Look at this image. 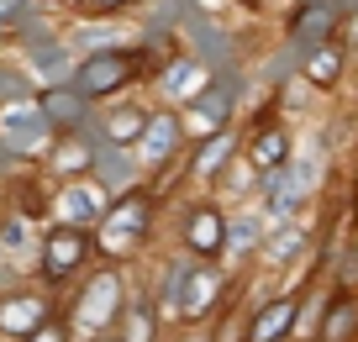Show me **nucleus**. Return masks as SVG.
I'll return each instance as SVG.
<instances>
[{"label":"nucleus","mask_w":358,"mask_h":342,"mask_svg":"<svg viewBox=\"0 0 358 342\" xmlns=\"http://www.w3.org/2000/svg\"><path fill=\"white\" fill-rule=\"evenodd\" d=\"M95 158H101V148L90 143V127L85 132H58V148H53V169L69 179L79 174H95Z\"/></svg>","instance_id":"nucleus-18"},{"label":"nucleus","mask_w":358,"mask_h":342,"mask_svg":"<svg viewBox=\"0 0 358 342\" xmlns=\"http://www.w3.org/2000/svg\"><path fill=\"white\" fill-rule=\"evenodd\" d=\"M179 243L190 258H222L227 253V211L216 200H195L179 221Z\"/></svg>","instance_id":"nucleus-8"},{"label":"nucleus","mask_w":358,"mask_h":342,"mask_svg":"<svg viewBox=\"0 0 358 342\" xmlns=\"http://www.w3.org/2000/svg\"><path fill=\"white\" fill-rule=\"evenodd\" d=\"M174 342H211V332H195V327H185V332H179Z\"/></svg>","instance_id":"nucleus-29"},{"label":"nucleus","mask_w":358,"mask_h":342,"mask_svg":"<svg viewBox=\"0 0 358 342\" xmlns=\"http://www.w3.org/2000/svg\"><path fill=\"white\" fill-rule=\"evenodd\" d=\"M285 342H295V337H285Z\"/></svg>","instance_id":"nucleus-33"},{"label":"nucleus","mask_w":358,"mask_h":342,"mask_svg":"<svg viewBox=\"0 0 358 342\" xmlns=\"http://www.w3.org/2000/svg\"><path fill=\"white\" fill-rule=\"evenodd\" d=\"M27 11V0H0V22H16Z\"/></svg>","instance_id":"nucleus-27"},{"label":"nucleus","mask_w":358,"mask_h":342,"mask_svg":"<svg viewBox=\"0 0 358 342\" xmlns=\"http://www.w3.org/2000/svg\"><path fill=\"white\" fill-rule=\"evenodd\" d=\"M190 143V132H185V116L179 111H148L143 122V137L132 143V158L143 174H153V169H169L179 158V148Z\"/></svg>","instance_id":"nucleus-5"},{"label":"nucleus","mask_w":358,"mask_h":342,"mask_svg":"<svg viewBox=\"0 0 358 342\" xmlns=\"http://www.w3.org/2000/svg\"><path fill=\"white\" fill-rule=\"evenodd\" d=\"M122 311H127V279L116 274V269H106V274H95L79 290L74 311H69V332L101 337V332H111L116 321H122Z\"/></svg>","instance_id":"nucleus-3"},{"label":"nucleus","mask_w":358,"mask_h":342,"mask_svg":"<svg viewBox=\"0 0 358 342\" xmlns=\"http://www.w3.org/2000/svg\"><path fill=\"white\" fill-rule=\"evenodd\" d=\"M343 69H348V48L337 43H316V48H306V58H301V79L306 85H316V90H337L343 85Z\"/></svg>","instance_id":"nucleus-17"},{"label":"nucleus","mask_w":358,"mask_h":342,"mask_svg":"<svg viewBox=\"0 0 358 342\" xmlns=\"http://www.w3.org/2000/svg\"><path fill=\"white\" fill-rule=\"evenodd\" d=\"M79 11H90V16H116V11H132L137 0H74Z\"/></svg>","instance_id":"nucleus-25"},{"label":"nucleus","mask_w":358,"mask_h":342,"mask_svg":"<svg viewBox=\"0 0 358 342\" xmlns=\"http://www.w3.org/2000/svg\"><path fill=\"white\" fill-rule=\"evenodd\" d=\"M264 237H268L264 211H253V216H243V221H227V253H258Z\"/></svg>","instance_id":"nucleus-23"},{"label":"nucleus","mask_w":358,"mask_h":342,"mask_svg":"<svg viewBox=\"0 0 358 342\" xmlns=\"http://www.w3.org/2000/svg\"><path fill=\"white\" fill-rule=\"evenodd\" d=\"M295 327H301V300L274 295V300H264V306L253 311L243 342H285V337H295Z\"/></svg>","instance_id":"nucleus-13"},{"label":"nucleus","mask_w":358,"mask_h":342,"mask_svg":"<svg viewBox=\"0 0 358 342\" xmlns=\"http://www.w3.org/2000/svg\"><path fill=\"white\" fill-rule=\"evenodd\" d=\"M222 300H227V274L216 269V258H190V264L169 269L164 290H158V306L174 321H185V327L206 321Z\"/></svg>","instance_id":"nucleus-1"},{"label":"nucleus","mask_w":358,"mask_h":342,"mask_svg":"<svg viewBox=\"0 0 358 342\" xmlns=\"http://www.w3.org/2000/svg\"><path fill=\"white\" fill-rule=\"evenodd\" d=\"M337 37V0H316V6H295L290 16V43L295 48H316Z\"/></svg>","instance_id":"nucleus-15"},{"label":"nucleus","mask_w":358,"mask_h":342,"mask_svg":"<svg viewBox=\"0 0 358 342\" xmlns=\"http://www.w3.org/2000/svg\"><path fill=\"white\" fill-rule=\"evenodd\" d=\"M295 6H316V0H295Z\"/></svg>","instance_id":"nucleus-32"},{"label":"nucleus","mask_w":358,"mask_h":342,"mask_svg":"<svg viewBox=\"0 0 358 342\" xmlns=\"http://www.w3.org/2000/svg\"><path fill=\"white\" fill-rule=\"evenodd\" d=\"M116 337L122 342H158V300L153 295L127 300L122 321H116Z\"/></svg>","instance_id":"nucleus-20"},{"label":"nucleus","mask_w":358,"mask_h":342,"mask_svg":"<svg viewBox=\"0 0 358 342\" xmlns=\"http://www.w3.org/2000/svg\"><path fill=\"white\" fill-rule=\"evenodd\" d=\"M190 6H201L206 16H216V11H227V6H232V0H190Z\"/></svg>","instance_id":"nucleus-28"},{"label":"nucleus","mask_w":358,"mask_h":342,"mask_svg":"<svg viewBox=\"0 0 358 342\" xmlns=\"http://www.w3.org/2000/svg\"><path fill=\"white\" fill-rule=\"evenodd\" d=\"M237 153V132L227 127V132H216V137H201L195 143V164H190V174L201 179V185H216V179L227 174V158Z\"/></svg>","instance_id":"nucleus-19"},{"label":"nucleus","mask_w":358,"mask_h":342,"mask_svg":"<svg viewBox=\"0 0 358 342\" xmlns=\"http://www.w3.org/2000/svg\"><path fill=\"white\" fill-rule=\"evenodd\" d=\"M53 122L43 116V106H37V95H22V100H6L0 106V143L11 148V153H43L48 143H53Z\"/></svg>","instance_id":"nucleus-6"},{"label":"nucleus","mask_w":358,"mask_h":342,"mask_svg":"<svg viewBox=\"0 0 358 342\" xmlns=\"http://www.w3.org/2000/svg\"><path fill=\"white\" fill-rule=\"evenodd\" d=\"M137 79H143V53L137 48H101V53H90V58L74 64V85L90 100H111L127 85H137Z\"/></svg>","instance_id":"nucleus-4"},{"label":"nucleus","mask_w":358,"mask_h":342,"mask_svg":"<svg viewBox=\"0 0 358 342\" xmlns=\"http://www.w3.org/2000/svg\"><path fill=\"white\" fill-rule=\"evenodd\" d=\"M37 106H43V116L53 122V132H85V127H90V106H95V100L69 79V85L37 90Z\"/></svg>","instance_id":"nucleus-11"},{"label":"nucleus","mask_w":358,"mask_h":342,"mask_svg":"<svg viewBox=\"0 0 358 342\" xmlns=\"http://www.w3.org/2000/svg\"><path fill=\"white\" fill-rule=\"evenodd\" d=\"M232 111H237L232 85L211 79V85H206L201 95L190 100V106H179V116H185V132L201 143V137H216V132H227V127H232Z\"/></svg>","instance_id":"nucleus-9"},{"label":"nucleus","mask_w":358,"mask_h":342,"mask_svg":"<svg viewBox=\"0 0 358 342\" xmlns=\"http://www.w3.org/2000/svg\"><path fill=\"white\" fill-rule=\"evenodd\" d=\"M295 342H322V337H295Z\"/></svg>","instance_id":"nucleus-31"},{"label":"nucleus","mask_w":358,"mask_h":342,"mask_svg":"<svg viewBox=\"0 0 358 342\" xmlns=\"http://www.w3.org/2000/svg\"><path fill=\"white\" fill-rule=\"evenodd\" d=\"M295 158V137L285 122H264L253 137H248V164H253V174H268V169H285Z\"/></svg>","instance_id":"nucleus-14"},{"label":"nucleus","mask_w":358,"mask_h":342,"mask_svg":"<svg viewBox=\"0 0 358 342\" xmlns=\"http://www.w3.org/2000/svg\"><path fill=\"white\" fill-rule=\"evenodd\" d=\"M316 337H322V342H358V290H337V295H327L322 321H316Z\"/></svg>","instance_id":"nucleus-16"},{"label":"nucleus","mask_w":358,"mask_h":342,"mask_svg":"<svg viewBox=\"0 0 358 342\" xmlns=\"http://www.w3.org/2000/svg\"><path fill=\"white\" fill-rule=\"evenodd\" d=\"M143 122H148V111H137V106L106 111L101 116V148H132L143 137Z\"/></svg>","instance_id":"nucleus-22"},{"label":"nucleus","mask_w":358,"mask_h":342,"mask_svg":"<svg viewBox=\"0 0 358 342\" xmlns=\"http://www.w3.org/2000/svg\"><path fill=\"white\" fill-rule=\"evenodd\" d=\"M90 342H122V337H111V332H101V337H90Z\"/></svg>","instance_id":"nucleus-30"},{"label":"nucleus","mask_w":358,"mask_h":342,"mask_svg":"<svg viewBox=\"0 0 358 342\" xmlns=\"http://www.w3.org/2000/svg\"><path fill=\"white\" fill-rule=\"evenodd\" d=\"M301 227H268V237H264V258L268 264H280V258H295L301 253Z\"/></svg>","instance_id":"nucleus-24"},{"label":"nucleus","mask_w":358,"mask_h":342,"mask_svg":"<svg viewBox=\"0 0 358 342\" xmlns=\"http://www.w3.org/2000/svg\"><path fill=\"white\" fill-rule=\"evenodd\" d=\"M48 321V300L43 295H11L0 306V332H11V337H27Z\"/></svg>","instance_id":"nucleus-21"},{"label":"nucleus","mask_w":358,"mask_h":342,"mask_svg":"<svg viewBox=\"0 0 358 342\" xmlns=\"http://www.w3.org/2000/svg\"><path fill=\"white\" fill-rule=\"evenodd\" d=\"M206 85H211V69L195 53H179V58H169V64L158 69V95H164L169 106H190Z\"/></svg>","instance_id":"nucleus-12"},{"label":"nucleus","mask_w":358,"mask_h":342,"mask_svg":"<svg viewBox=\"0 0 358 342\" xmlns=\"http://www.w3.org/2000/svg\"><path fill=\"white\" fill-rule=\"evenodd\" d=\"M90 253H95V232H85V227H64V221H58L53 232L43 237V274L58 285V279L79 274Z\"/></svg>","instance_id":"nucleus-10"},{"label":"nucleus","mask_w":358,"mask_h":342,"mask_svg":"<svg viewBox=\"0 0 358 342\" xmlns=\"http://www.w3.org/2000/svg\"><path fill=\"white\" fill-rule=\"evenodd\" d=\"M27 342H69V332L58 327V321H43L37 332H27Z\"/></svg>","instance_id":"nucleus-26"},{"label":"nucleus","mask_w":358,"mask_h":342,"mask_svg":"<svg viewBox=\"0 0 358 342\" xmlns=\"http://www.w3.org/2000/svg\"><path fill=\"white\" fill-rule=\"evenodd\" d=\"M153 211H158V206H153V195H148V190H122V195H111L101 227H95V253H106V258L137 253V248L148 243Z\"/></svg>","instance_id":"nucleus-2"},{"label":"nucleus","mask_w":358,"mask_h":342,"mask_svg":"<svg viewBox=\"0 0 358 342\" xmlns=\"http://www.w3.org/2000/svg\"><path fill=\"white\" fill-rule=\"evenodd\" d=\"M106 206H111V190H106L95 174H79V179H69V185L58 190L53 216L64 221V227H85V232H95L101 216H106Z\"/></svg>","instance_id":"nucleus-7"}]
</instances>
